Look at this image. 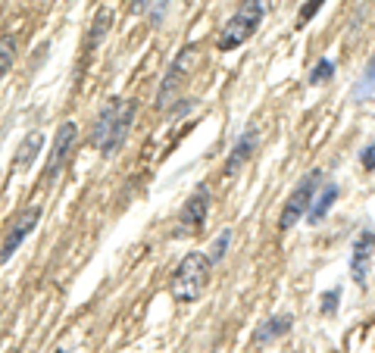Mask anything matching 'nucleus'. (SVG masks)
<instances>
[{
    "mask_svg": "<svg viewBox=\"0 0 375 353\" xmlns=\"http://www.w3.org/2000/svg\"><path fill=\"white\" fill-rule=\"evenodd\" d=\"M322 4H325V0H307V4L300 6V13H297V28H303V26H307V22L312 19V16H316L319 10H322Z\"/></svg>",
    "mask_w": 375,
    "mask_h": 353,
    "instance_id": "nucleus-19",
    "label": "nucleus"
},
{
    "mask_svg": "<svg viewBox=\"0 0 375 353\" xmlns=\"http://www.w3.org/2000/svg\"><path fill=\"white\" fill-rule=\"evenodd\" d=\"M256 144H260V131H256V125H247V131L241 135L238 141H234V147H232V153H229V160H225V166H222V175H234L244 163L254 156L256 151Z\"/></svg>",
    "mask_w": 375,
    "mask_h": 353,
    "instance_id": "nucleus-10",
    "label": "nucleus"
},
{
    "mask_svg": "<svg viewBox=\"0 0 375 353\" xmlns=\"http://www.w3.org/2000/svg\"><path fill=\"white\" fill-rule=\"evenodd\" d=\"M194 60V47H185L182 53H178L175 60H172V66H169V72L166 78H163V85H160V94H156V107H169V100H172V94L178 91V85H182V78H185V66Z\"/></svg>",
    "mask_w": 375,
    "mask_h": 353,
    "instance_id": "nucleus-9",
    "label": "nucleus"
},
{
    "mask_svg": "<svg viewBox=\"0 0 375 353\" xmlns=\"http://www.w3.org/2000/svg\"><path fill=\"white\" fill-rule=\"evenodd\" d=\"M332 75H335V63L325 57V60H319L316 66L310 69V78H307V82H310V85H325V82H332Z\"/></svg>",
    "mask_w": 375,
    "mask_h": 353,
    "instance_id": "nucleus-18",
    "label": "nucleus"
},
{
    "mask_svg": "<svg viewBox=\"0 0 375 353\" xmlns=\"http://www.w3.org/2000/svg\"><path fill=\"white\" fill-rule=\"evenodd\" d=\"M291 325H294V316H291V313H278V316L266 319V322L254 332V344H256V347H260V344H272L276 338H281V335L291 332Z\"/></svg>",
    "mask_w": 375,
    "mask_h": 353,
    "instance_id": "nucleus-13",
    "label": "nucleus"
},
{
    "mask_svg": "<svg viewBox=\"0 0 375 353\" xmlns=\"http://www.w3.org/2000/svg\"><path fill=\"white\" fill-rule=\"evenodd\" d=\"M131 119H135V104L131 100H109V104L97 113V122H94L91 141L97 144L100 156H113L129 138Z\"/></svg>",
    "mask_w": 375,
    "mask_h": 353,
    "instance_id": "nucleus-1",
    "label": "nucleus"
},
{
    "mask_svg": "<svg viewBox=\"0 0 375 353\" xmlns=\"http://www.w3.org/2000/svg\"><path fill=\"white\" fill-rule=\"evenodd\" d=\"M210 272H213V263H210L207 254H188L185 260L175 266V272H172L169 294L175 297L178 303L200 300V294L207 291V285H210Z\"/></svg>",
    "mask_w": 375,
    "mask_h": 353,
    "instance_id": "nucleus-2",
    "label": "nucleus"
},
{
    "mask_svg": "<svg viewBox=\"0 0 375 353\" xmlns=\"http://www.w3.org/2000/svg\"><path fill=\"white\" fill-rule=\"evenodd\" d=\"M372 254H375V229H363L354 238V247H350V278H354V285H366Z\"/></svg>",
    "mask_w": 375,
    "mask_h": 353,
    "instance_id": "nucleus-7",
    "label": "nucleus"
},
{
    "mask_svg": "<svg viewBox=\"0 0 375 353\" xmlns=\"http://www.w3.org/2000/svg\"><path fill=\"white\" fill-rule=\"evenodd\" d=\"M16 60V38L13 35H0V78L6 75V69Z\"/></svg>",
    "mask_w": 375,
    "mask_h": 353,
    "instance_id": "nucleus-16",
    "label": "nucleus"
},
{
    "mask_svg": "<svg viewBox=\"0 0 375 353\" xmlns=\"http://www.w3.org/2000/svg\"><path fill=\"white\" fill-rule=\"evenodd\" d=\"M341 303V288H332V291L322 294V316H335Z\"/></svg>",
    "mask_w": 375,
    "mask_h": 353,
    "instance_id": "nucleus-20",
    "label": "nucleus"
},
{
    "mask_svg": "<svg viewBox=\"0 0 375 353\" xmlns=\"http://www.w3.org/2000/svg\"><path fill=\"white\" fill-rule=\"evenodd\" d=\"M229 244H232V229H222V232H219V238H216V244L213 247H210V263H222L225 260V254H229Z\"/></svg>",
    "mask_w": 375,
    "mask_h": 353,
    "instance_id": "nucleus-17",
    "label": "nucleus"
},
{
    "mask_svg": "<svg viewBox=\"0 0 375 353\" xmlns=\"http://www.w3.org/2000/svg\"><path fill=\"white\" fill-rule=\"evenodd\" d=\"M109 22H113V13H109L107 6H100L97 16H94V28H91V35H88V44L91 47H97L100 41H104V35L109 31Z\"/></svg>",
    "mask_w": 375,
    "mask_h": 353,
    "instance_id": "nucleus-15",
    "label": "nucleus"
},
{
    "mask_svg": "<svg viewBox=\"0 0 375 353\" xmlns=\"http://www.w3.org/2000/svg\"><path fill=\"white\" fill-rule=\"evenodd\" d=\"M263 16H266V0H244L241 10L222 26V35H219L216 47L219 50H234V47H241L247 38L256 35Z\"/></svg>",
    "mask_w": 375,
    "mask_h": 353,
    "instance_id": "nucleus-3",
    "label": "nucleus"
},
{
    "mask_svg": "<svg viewBox=\"0 0 375 353\" xmlns=\"http://www.w3.org/2000/svg\"><path fill=\"white\" fill-rule=\"evenodd\" d=\"M147 6H151V0H131V10L135 13H147Z\"/></svg>",
    "mask_w": 375,
    "mask_h": 353,
    "instance_id": "nucleus-22",
    "label": "nucleus"
},
{
    "mask_svg": "<svg viewBox=\"0 0 375 353\" xmlns=\"http://www.w3.org/2000/svg\"><path fill=\"white\" fill-rule=\"evenodd\" d=\"M338 194H341V188L335 185V182H325L322 188H319V194L312 197L310 210H307V222H310V225H319V222H322V219L328 216V210L335 207V200H338Z\"/></svg>",
    "mask_w": 375,
    "mask_h": 353,
    "instance_id": "nucleus-12",
    "label": "nucleus"
},
{
    "mask_svg": "<svg viewBox=\"0 0 375 353\" xmlns=\"http://www.w3.org/2000/svg\"><path fill=\"white\" fill-rule=\"evenodd\" d=\"M207 213H210V188L207 185H197V191L188 197L182 216H178V222H182V229H178V234L185 232H197L203 222H207Z\"/></svg>",
    "mask_w": 375,
    "mask_h": 353,
    "instance_id": "nucleus-8",
    "label": "nucleus"
},
{
    "mask_svg": "<svg viewBox=\"0 0 375 353\" xmlns=\"http://www.w3.org/2000/svg\"><path fill=\"white\" fill-rule=\"evenodd\" d=\"M375 91V53L369 57V63H366V69H363V75H359V82L354 85V97L359 100V97H369V94Z\"/></svg>",
    "mask_w": 375,
    "mask_h": 353,
    "instance_id": "nucleus-14",
    "label": "nucleus"
},
{
    "mask_svg": "<svg viewBox=\"0 0 375 353\" xmlns=\"http://www.w3.org/2000/svg\"><path fill=\"white\" fill-rule=\"evenodd\" d=\"M319 188H322V172H319V169L307 172V175H303L300 182L294 185L291 197H288L285 210H281V219H278V229H281V232L294 229V225L300 222L303 216H307V210H310L312 197H316V194H319Z\"/></svg>",
    "mask_w": 375,
    "mask_h": 353,
    "instance_id": "nucleus-4",
    "label": "nucleus"
},
{
    "mask_svg": "<svg viewBox=\"0 0 375 353\" xmlns=\"http://www.w3.org/2000/svg\"><path fill=\"white\" fill-rule=\"evenodd\" d=\"M38 222H41V207H26L19 216L13 219L10 229H6V234H4V241H0V263H6L16 250L22 247V241L38 229Z\"/></svg>",
    "mask_w": 375,
    "mask_h": 353,
    "instance_id": "nucleus-5",
    "label": "nucleus"
},
{
    "mask_svg": "<svg viewBox=\"0 0 375 353\" xmlns=\"http://www.w3.org/2000/svg\"><path fill=\"white\" fill-rule=\"evenodd\" d=\"M372 113H375V109H372Z\"/></svg>",
    "mask_w": 375,
    "mask_h": 353,
    "instance_id": "nucleus-23",
    "label": "nucleus"
},
{
    "mask_svg": "<svg viewBox=\"0 0 375 353\" xmlns=\"http://www.w3.org/2000/svg\"><path fill=\"white\" fill-rule=\"evenodd\" d=\"M359 166H363L366 172H375V144H369V147H363V151H359Z\"/></svg>",
    "mask_w": 375,
    "mask_h": 353,
    "instance_id": "nucleus-21",
    "label": "nucleus"
},
{
    "mask_svg": "<svg viewBox=\"0 0 375 353\" xmlns=\"http://www.w3.org/2000/svg\"><path fill=\"white\" fill-rule=\"evenodd\" d=\"M75 135H78L75 122H62L60 125L57 138H53L50 153H47V166H44V182L47 185L60 178V169H62V163L69 160V151H72V144H75Z\"/></svg>",
    "mask_w": 375,
    "mask_h": 353,
    "instance_id": "nucleus-6",
    "label": "nucleus"
},
{
    "mask_svg": "<svg viewBox=\"0 0 375 353\" xmlns=\"http://www.w3.org/2000/svg\"><path fill=\"white\" fill-rule=\"evenodd\" d=\"M38 151H44V131L41 129L28 131V135L22 138L19 151H16V156H13V172H26L31 163L38 160Z\"/></svg>",
    "mask_w": 375,
    "mask_h": 353,
    "instance_id": "nucleus-11",
    "label": "nucleus"
}]
</instances>
